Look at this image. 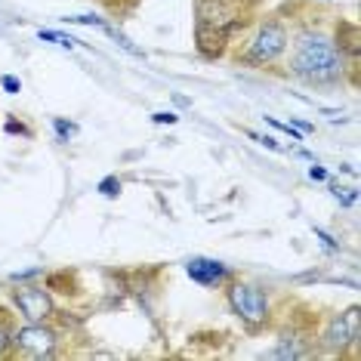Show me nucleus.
I'll return each mask as SVG.
<instances>
[{"label":"nucleus","instance_id":"0eeeda50","mask_svg":"<svg viewBox=\"0 0 361 361\" xmlns=\"http://www.w3.org/2000/svg\"><path fill=\"white\" fill-rule=\"evenodd\" d=\"M13 302L28 322H47L53 315V300L44 287H19L13 293Z\"/></svg>","mask_w":361,"mask_h":361},{"label":"nucleus","instance_id":"2eb2a0df","mask_svg":"<svg viewBox=\"0 0 361 361\" xmlns=\"http://www.w3.org/2000/svg\"><path fill=\"white\" fill-rule=\"evenodd\" d=\"M334 192H336V198H340L343 204H352V201H355V192H352V188H334Z\"/></svg>","mask_w":361,"mask_h":361},{"label":"nucleus","instance_id":"4468645a","mask_svg":"<svg viewBox=\"0 0 361 361\" xmlns=\"http://www.w3.org/2000/svg\"><path fill=\"white\" fill-rule=\"evenodd\" d=\"M250 139H257L259 145H266V149H272V152H278V142L272 136H259V133H250Z\"/></svg>","mask_w":361,"mask_h":361},{"label":"nucleus","instance_id":"f03ea898","mask_svg":"<svg viewBox=\"0 0 361 361\" xmlns=\"http://www.w3.org/2000/svg\"><path fill=\"white\" fill-rule=\"evenodd\" d=\"M247 25L244 0H198V47L204 56H219L226 40Z\"/></svg>","mask_w":361,"mask_h":361},{"label":"nucleus","instance_id":"423d86ee","mask_svg":"<svg viewBox=\"0 0 361 361\" xmlns=\"http://www.w3.org/2000/svg\"><path fill=\"white\" fill-rule=\"evenodd\" d=\"M358 340H361L358 306H352V309L343 312V315L331 318V324H327V331H324V349L343 352L346 346H358Z\"/></svg>","mask_w":361,"mask_h":361},{"label":"nucleus","instance_id":"dca6fc26","mask_svg":"<svg viewBox=\"0 0 361 361\" xmlns=\"http://www.w3.org/2000/svg\"><path fill=\"white\" fill-rule=\"evenodd\" d=\"M19 87H22V84H19L16 78H10V75L4 78V90H6V93H19Z\"/></svg>","mask_w":361,"mask_h":361},{"label":"nucleus","instance_id":"6e6552de","mask_svg":"<svg viewBox=\"0 0 361 361\" xmlns=\"http://www.w3.org/2000/svg\"><path fill=\"white\" fill-rule=\"evenodd\" d=\"M185 272L192 281H198L204 287H213V284H223L226 278H228V266H223V262H216V259H188V266H185Z\"/></svg>","mask_w":361,"mask_h":361},{"label":"nucleus","instance_id":"39448f33","mask_svg":"<svg viewBox=\"0 0 361 361\" xmlns=\"http://www.w3.org/2000/svg\"><path fill=\"white\" fill-rule=\"evenodd\" d=\"M287 50V31L281 22H262L257 37L250 40L247 47V62H257V65H272L275 59H281Z\"/></svg>","mask_w":361,"mask_h":361},{"label":"nucleus","instance_id":"f3484780","mask_svg":"<svg viewBox=\"0 0 361 361\" xmlns=\"http://www.w3.org/2000/svg\"><path fill=\"white\" fill-rule=\"evenodd\" d=\"M309 176L315 179V183H324V179H327V170H324V167H312V170H309Z\"/></svg>","mask_w":361,"mask_h":361},{"label":"nucleus","instance_id":"7ed1b4c3","mask_svg":"<svg viewBox=\"0 0 361 361\" xmlns=\"http://www.w3.org/2000/svg\"><path fill=\"white\" fill-rule=\"evenodd\" d=\"M228 306H232V312L244 322L247 331H259V327H266L269 318H272L269 297L259 290L257 284L235 281L232 287H228Z\"/></svg>","mask_w":361,"mask_h":361},{"label":"nucleus","instance_id":"1a4fd4ad","mask_svg":"<svg viewBox=\"0 0 361 361\" xmlns=\"http://www.w3.org/2000/svg\"><path fill=\"white\" fill-rule=\"evenodd\" d=\"M306 355H309V352L300 346L297 336H284L281 346H278V349L272 352V358H306Z\"/></svg>","mask_w":361,"mask_h":361},{"label":"nucleus","instance_id":"ddd939ff","mask_svg":"<svg viewBox=\"0 0 361 361\" xmlns=\"http://www.w3.org/2000/svg\"><path fill=\"white\" fill-rule=\"evenodd\" d=\"M152 121H154V124H176V114L173 111H158V114H152Z\"/></svg>","mask_w":361,"mask_h":361},{"label":"nucleus","instance_id":"9d476101","mask_svg":"<svg viewBox=\"0 0 361 361\" xmlns=\"http://www.w3.org/2000/svg\"><path fill=\"white\" fill-rule=\"evenodd\" d=\"M99 192H102V195H109V198H114V195L121 192V179H114V176L102 179V183H99Z\"/></svg>","mask_w":361,"mask_h":361},{"label":"nucleus","instance_id":"a211bd4d","mask_svg":"<svg viewBox=\"0 0 361 361\" xmlns=\"http://www.w3.org/2000/svg\"><path fill=\"white\" fill-rule=\"evenodd\" d=\"M56 130H59L62 136H65V133H75V127H71V124H65V121H56Z\"/></svg>","mask_w":361,"mask_h":361},{"label":"nucleus","instance_id":"9b49d317","mask_svg":"<svg viewBox=\"0 0 361 361\" xmlns=\"http://www.w3.org/2000/svg\"><path fill=\"white\" fill-rule=\"evenodd\" d=\"M65 22H71V25H99V28H105V22L96 19V16H68Z\"/></svg>","mask_w":361,"mask_h":361},{"label":"nucleus","instance_id":"f8f14e48","mask_svg":"<svg viewBox=\"0 0 361 361\" xmlns=\"http://www.w3.org/2000/svg\"><path fill=\"white\" fill-rule=\"evenodd\" d=\"M10 346H13V331H10V327H6L4 322H0V355H4V352L10 349Z\"/></svg>","mask_w":361,"mask_h":361},{"label":"nucleus","instance_id":"f257e3e1","mask_svg":"<svg viewBox=\"0 0 361 361\" xmlns=\"http://www.w3.org/2000/svg\"><path fill=\"white\" fill-rule=\"evenodd\" d=\"M290 68L306 84H334L343 78V50L331 37L318 35V31H306L293 44Z\"/></svg>","mask_w":361,"mask_h":361},{"label":"nucleus","instance_id":"20e7f679","mask_svg":"<svg viewBox=\"0 0 361 361\" xmlns=\"http://www.w3.org/2000/svg\"><path fill=\"white\" fill-rule=\"evenodd\" d=\"M13 346L22 352L25 358H53L56 355V346H59V336H56L53 327H47L44 322H31L28 327L13 334Z\"/></svg>","mask_w":361,"mask_h":361}]
</instances>
